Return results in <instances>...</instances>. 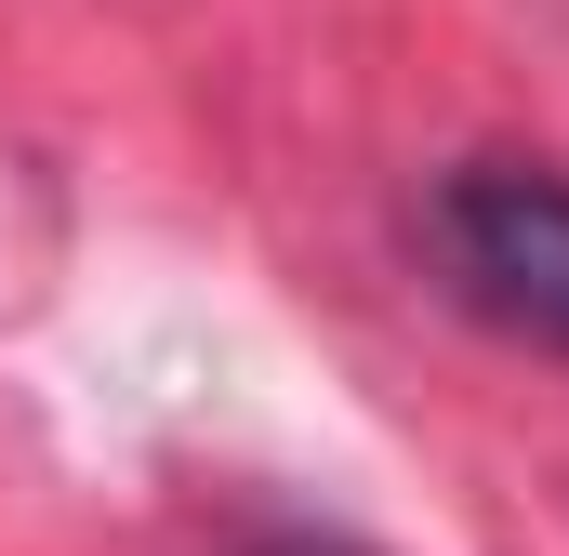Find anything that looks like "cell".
<instances>
[{
    "instance_id": "cell-1",
    "label": "cell",
    "mask_w": 569,
    "mask_h": 556,
    "mask_svg": "<svg viewBox=\"0 0 569 556\" xmlns=\"http://www.w3.org/2000/svg\"><path fill=\"white\" fill-rule=\"evenodd\" d=\"M425 252L490 331L569 358V172H543V159H450L425 186Z\"/></svg>"
},
{
    "instance_id": "cell-2",
    "label": "cell",
    "mask_w": 569,
    "mask_h": 556,
    "mask_svg": "<svg viewBox=\"0 0 569 556\" xmlns=\"http://www.w3.org/2000/svg\"><path fill=\"white\" fill-rule=\"evenodd\" d=\"M239 556H371V544H345V530H266V544H239Z\"/></svg>"
}]
</instances>
